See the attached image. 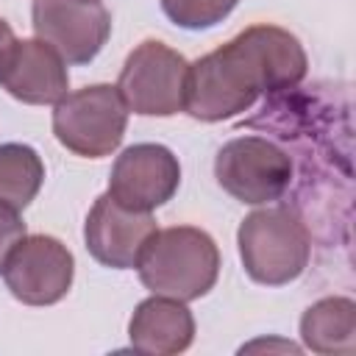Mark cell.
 <instances>
[{"label":"cell","mask_w":356,"mask_h":356,"mask_svg":"<svg viewBox=\"0 0 356 356\" xmlns=\"http://www.w3.org/2000/svg\"><path fill=\"white\" fill-rule=\"evenodd\" d=\"M306 70L309 58L295 33L278 25H250L189 64L184 111L200 122L231 120L261 95L295 89Z\"/></svg>","instance_id":"6da1fadb"},{"label":"cell","mask_w":356,"mask_h":356,"mask_svg":"<svg viewBox=\"0 0 356 356\" xmlns=\"http://www.w3.org/2000/svg\"><path fill=\"white\" fill-rule=\"evenodd\" d=\"M139 281L153 295L175 300L203 298L220 275V248L203 228L175 225L156 231L145 245L139 261Z\"/></svg>","instance_id":"7a4b0ae2"},{"label":"cell","mask_w":356,"mask_h":356,"mask_svg":"<svg viewBox=\"0 0 356 356\" xmlns=\"http://www.w3.org/2000/svg\"><path fill=\"white\" fill-rule=\"evenodd\" d=\"M245 273L264 286H284L303 275L312 259L306 222L286 206L250 211L236 231Z\"/></svg>","instance_id":"3957f363"},{"label":"cell","mask_w":356,"mask_h":356,"mask_svg":"<svg viewBox=\"0 0 356 356\" xmlns=\"http://www.w3.org/2000/svg\"><path fill=\"white\" fill-rule=\"evenodd\" d=\"M128 128V106L117 86L92 83L67 92L53 108V134L61 147L83 159L111 156Z\"/></svg>","instance_id":"277c9868"},{"label":"cell","mask_w":356,"mask_h":356,"mask_svg":"<svg viewBox=\"0 0 356 356\" xmlns=\"http://www.w3.org/2000/svg\"><path fill=\"white\" fill-rule=\"evenodd\" d=\"M189 61L164 42L145 39L136 44L117 78L128 111L142 117H172L184 111Z\"/></svg>","instance_id":"5b68a950"},{"label":"cell","mask_w":356,"mask_h":356,"mask_svg":"<svg viewBox=\"0 0 356 356\" xmlns=\"http://www.w3.org/2000/svg\"><path fill=\"white\" fill-rule=\"evenodd\" d=\"M217 184L239 203L261 206L278 200L292 184V159L264 136H236L214 159Z\"/></svg>","instance_id":"8992f818"},{"label":"cell","mask_w":356,"mask_h":356,"mask_svg":"<svg viewBox=\"0 0 356 356\" xmlns=\"http://www.w3.org/2000/svg\"><path fill=\"white\" fill-rule=\"evenodd\" d=\"M75 278V259L70 248L50 234H25L3 264L8 292L25 306L58 303Z\"/></svg>","instance_id":"52a82bcc"},{"label":"cell","mask_w":356,"mask_h":356,"mask_svg":"<svg viewBox=\"0 0 356 356\" xmlns=\"http://www.w3.org/2000/svg\"><path fill=\"white\" fill-rule=\"evenodd\" d=\"M31 25L67 64H89L111 33V14L100 0H33Z\"/></svg>","instance_id":"ba28073f"},{"label":"cell","mask_w":356,"mask_h":356,"mask_svg":"<svg viewBox=\"0 0 356 356\" xmlns=\"http://www.w3.org/2000/svg\"><path fill=\"white\" fill-rule=\"evenodd\" d=\"M181 184L178 156L156 142L125 147L108 175V195L136 211H153L172 200Z\"/></svg>","instance_id":"9c48e42d"},{"label":"cell","mask_w":356,"mask_h":356,"mask_svg":"<svg viewBox=\"0 0 356 356\" xmlns=\"http://www.w3.org/2000/svg\"><path fill=\"white\" fill-rule=\"evenodd\" d=\"M156 220L150 211H136L117 203L108 192L95 200L83 222V242L95 261L111 270L136 267L145 245L156 234Z\"/></svg>","instance_id":"30bf717a"},{"label":"cell","mask_w":356,"mask_h":356,"mask_svg":"<svg viewBox=\"0 0 356 356\" xmlns=\"http://www.w3.org/2000/svg\"><path fill=\"white\" fill-rule=\"evenodd\" d=\"M0 86L28 106L58 103L70 89L67 61L42 39H19L3 70Z\"/></svg>","instance_id":"8fae6325"},{"label":"cell","mask_w":356,"mask_h":356,"mask_svg":"<svg viewBox=\"0 0 356 356\" xmlns=\"http://www.w3.org/2000/svg\"><path fill=\"white\" fill-rule=\"evenodd\" d=\"M131 348L150 356H175L184 353L195 339V317L184 300L150 295L136 303L128 320Z\"/></svg>","instance_id":"7c38bea8"},{"label":"cell","mask_w":356,"mask_h":356,"mask_svg":"<svg viewBox=\"0 0 356 356\" xmlns=\"http://www.w3.org/2000/svg\"><path fill=\"white\" fill-rule=\"evenodd\" d=\"M300 339L312 353H353L356 303L342 295L320 298L300 317Z\"/></svg>","instance_id":"4fadbf2b"},{"label":"cell","mask_w":356,"mask_h":356,"mask_svg":"<svg viewBox=\"0 0 356 356\" xmlns=\"http://www.w3.org/2000/svg\"><path fill=\"white\" fill-rule=\"evenodd\" d=\"M44 184V161L31 145H0V200L22 211Z\"/></svg>","instance_id":"5bb4252c"},{"label":"cell","mask_w":356,"mask_h":356,"mask_svg":"<svg viewBox=\"0 0 356 356\" xmlns=\"http://www.w3.org/2000/svg\"><path fill=\"white\" fill-rule=\"evenodd\" d=\"M239 0H161V11L170 22L186 31H203L220 25Z\"/></svg>","instance_id":"9a60e30c"},{"label":"cell","mask_w":356,"mask_h":356,"mask_svg":"<svg viewBox=\"0 0 356 356\" xmlns=\"http://www.w3.org/2000/svg\"><path fill=\"white\" fill-rule=\"evenodd\" d=\"M25 236V222L19 217V211L8 203L0 200V273H3V264L11 253V248Z\"/></svg>","instance_id":"2e32d148"},{"label":"cell","mask_w":356,"mask_h":356,"mask_svg":"<svg viewBox=\"0 0 356 356\" xmlns=\"http://www.w3.org/2000/svg\"><path fill=\"white\" fill-rule=\"evenodd\" d=\"M17 36H14V31H11V25L0 17V78H3V70H6V64H8V58H11V53H14V47H17Z\"/></svg>","instance_id":"e0dca14e"}]
</instances>
